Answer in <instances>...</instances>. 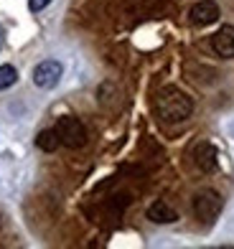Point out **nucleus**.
Listing matches in <instances>:
<instances>
[{
    "label": "nucleus",
    "mask_w": 234,
    "mask_h": 249,
    "mask_svg": "<svg viewBox=\"0 0 234 249\" xmlns=\"http://www.w3.org/2000/svg\"><path fill=\"white\" fill-rule=\"evenodd\" d=\"M155 109H158L163 122H183V120L191 117L194 102L188 94H183L181 89L168 87L158 94V99H155Z\"/></svg>",
    "instance_id": "nucleus-1"
},
{
    "label": "nucleus",
    "mask_w": 234,
    "mask_h": 249,
    "mask_svg": "<svg viewBox=\"0 0 234 249\" xmlns=\"http://www.w3.org/2000/svg\"><path fill=\"white\" fill-rule=\"evenodd\" d=\"M49 3H51V0H28V8L33 10V13H41Z\"/></svg>",
    "instance_id": "nucleus-11"
},
{
    "label": "nucleus",
    "mask_w": 234,
    "mask_h": 249,
    "mask_svg": "<svg viewBox=\"0 0 234 249\" xmlns=\"http://www.w3.org/2000/svg\"><path fill=\"white\" fill-rule=\"evenodd\" d=\"M61 74H64V66L54 59H46L33 69V84L41 89H54L61 82Z\"/></svg>",
    "instance_id": "nucleus-4"
},
{
    "label": "nucleus",
    "mask_w": 234,
    "mask_h": 249,
    "mask_svg": "<svg viewBox=\"0 0 234 249\" xmlns=\"http://www.w3.org/2000/svg\"><path fill=\"white\" fill-rule=\"evenodd\" d=\"M56 135H59V140L64 148H69V150H79L87 145V127H84V122L79 117H72V115H66V117H59L56 122Z\"/></svg>",
    "instance_id": "nucleus-2"
},
{
    "label": "nucleus",
    "mask_w": 234,
    "mask_h": 249,
    "mask_svg": "<svg viewBox=\"0 0 234 249\" xmlns=\"http://www.w3.org/2000/svg\"><path fill=\"white\" fill-rule=\"evenodd\" d=\"M0 224H3V219H0Z\"/></svg>",
    "instance_id": "nucleus-12"
},
{
    "label": "nucleus",
    "mask_w": 234,
    "mask_h": 249,
    "mask_svg": "<svg viewBox=\"0 0 234 249\" xmlns=\"http://www.w3.org/2000/svg\"><path fill=\"white\" fill-rule=\"evenodd\" d=\"M221 209H224V201H221V196L211 188L196 194V198H194V213H196V219H201L204 224L214 221L221 213Z\"/></svg>",
    "instance_id": "nucleus-3"
},
{
    "label": "nucleus",
    "mask_w": 234,
    "mask_h": 249,
    "mask_svg": "<svg viewBox=\"0 0 234 249\" xmlns=\"http://www.w3.org/2000/svg\"><path fill=\"white\" fill-rule=\"evenodd\" d=\"M148 219L153 224H173L178 219V213L176 209L171 206V203H165V201H153L150 206H148Z\"/></svg>",
    "instance_id": "nucleus-8"
},
{
    "label": "nucleus",
    "mask_w": 234,
    "mask_h": 249,
    "mask_svg": "<svg viewBox=\"0 0 234 249\" xmlns=\"http://www.w3.org/2000/svg\"><path fill=\"white\" fill-rule=\"evenodd\" d=\"M211 49H214L221 59H234V26H221L214 38H211Z\"/></svg>",
    "instance_id": "nucleus-7"
},
{
    "label": "nucleus",
    "mask_w": 234,
    "mask_h": 249,
    "mask_svg": "<svg viewBox=\"0 0 234 249\" xmlns=\"http://www.w3.org/2000/svg\"><path fill=\"white\" fill-rule=\"evenodd\" d=\"M194 163H196L198 171L214 173L216 168H219V150L211 142H198L196 150H194Z\"/></svg>",
    "instance_id": "nucleus-6"
},
{
    "label": "nucleus",
    "mask_w": 234,
    "mask_h": 249,
    "mask_svg": "<svg viewBox=\"0 0 234 249\" xmlns=\"http://www.w3.org/2000/svg\"><path fill=\"white\" fill-rule=\"evenodd\" d=\"M219 16H221V10L214 0H198V3H194L191 10H188V20H191L194 26H211L219 20Z\"/></svg>",
    "instance_id": "nucleus-5"
},
{
    "label": "nucleus",
    "mask_w": 234,
    "mask_h": 249,
    "mask_svg": "<svg viewBox=\"0 0 234 249\" xmlns=\"http://www.w3.org/2000/svg\"><path fill=\"white\" fill-rule=\"evenodd\" d=\"M36 145L43 150V153H54L61 145V140H59V135H56V130H43V132H38V138H36Z\"/></svg>",
    "instance_id": "nucleus-9"
},
{
    "label": "nucleus",
    "mask_w": 234,
    "mask_h": 249,
    "mask_svg": "<svg viewBox=\"0 0 234 249\" xmlns=\"http://www.w3.org/2000/svg\"><path fill=\"white\" fill-rule=\"evenodd\" d=\"M16 82H18V71H16V66H10V64L0 66V92H3V89H8V87H13Z\"/></svg>",
    "instance_id": "nucleus-10"
}]
</instances>
